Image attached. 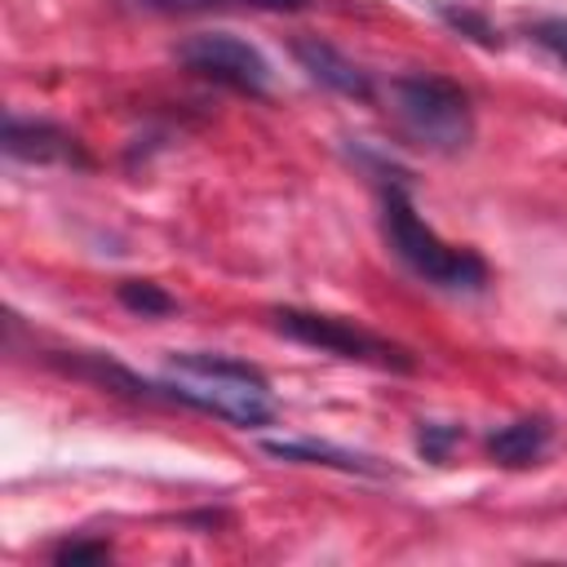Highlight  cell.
Here are the masks:
<instances>
[{
	"instance_id": "6da1fadb",
	"label": "cell",
	"mask_w": 567,
	"mask_h": 567,
	"mask_svg": "<svg viewBox=\"0 0 567 567\" xmlns=\"http://www.w3.org/2000/svg\"><path fill=\"white\" fill-rule=\"evenodd\" d=\"M164 390H168V403L213 412V416L235 421L244 430L275 421V399H270L266 377L235 354L177 350V354H168Z\"/></svg>"
},
{
	"instance_id": "7a4b0ae2",
	"label": "cell",
	"mask_w": 567,
	"mask_h": 567,
	"mask_svg": "<svg viewBox=\"0 0 567 567\" xmlns=\"http://www.w3.org/2000/svg\"><path fill=\"white\" fill-rule=\"evenodd\" d=\"M381 235H385L390 252L416 279H425L443 292H483L487 288V261L470 248L447 244L434 226H425L403 177L381 182Z\"/></svg>"
},
{
	"instance_id": "30bf717a",
	"label": "cell",
	"mask_w": 567,
	"mask_h": 567,
	"mask_svg": "<svg viewBox=\"0 0 567 567\" xmlns=\"http://www.w3.org/2000/svg\"><path fill=\"white\" fill-rule=\"evenodd\" d=\"M115 297H120V306H128L142 319H155V315H173L177 310V301L159 284H151V279H120Z\"/></svg>"
},
{
	"instance_id": "5bb4252c",
	"label": "cell",
	"mask_w": 567,
	"mask_h": 567,
	"mask_svg": "<svg viewBox=\"0 0 567 567\" xmlns=\"http://www.w3.org/2000/svg\"><path fill=\"white\" fill-rule=\"evenodd\" d=\"M532 40L567 66V18H540V22L532 27Z\"/></svg>"
},
{
	"instance_id": "9c48e42d",
	"label": "cell",
	"mask_w": 567,
	"mask_h": 567,
	"mask_svg": "<svg viewBox=\"0 0 567 567\" xmlns=\"http://www.w3.org/2000/svg\"><path fill=\"white\" fill-rule=\"evenodd\" d=\"M261 452L279 456V461H297V465H328L341 474H385L377 465V456H363V452H350L337 443H319V439H266Z\"/></svg>"
},
{
	"instance_id": "8992f818",
	"label": "cell",
	"mask_w": 567,
	"mask_h": 567,
	"mask_svg": "<svg viewBox=\"0 0 567 567\" xmlns=\"http://www.w3.org/2000/svg\"><path fill=\"white\" fill-rule=\"evenodd\" d=\"M4 155L22 159V164H71V168H89L84 142L53 124V120H27V115H9L4 120Z\"/></svg>"
},
{
	"instance_id": "8fae6325",
	"label": "cell",
	"mask_w": 567,
	"mask_h": 567,
	"mask_svg": "<svg viewBox=\"0 0 567 567\" xmlns=\"http://www.w3.org/2000/svg\"><path fill=\"white\" fill-rule=\"evenodd\" d=\"M461 439H465L461 425H447V421H421V430H416V452H421L425 461L443 465Z\"/></svg>"
},
{
	"instance_id": "5b68a950",
	"label": "cell",
	"mask_w": 567,
	"mask_h": 567,
	"mask_svg": "<svg viewBox=\"0 0 567 567\" xmlns=\"http://www.w3.org/2000/svg\"><path fill=\"white\" fill-rule=\"evenodd\" d=\"M177 62L199 75V80H213V84H226L235 93H248V97H261L270 89V62L257 44L230 35V31H199L190 40L177 44Z\"/></svg>"
},
{
	"instance_id": "4fadbf2b",
	"label": "cell",
	"mask_w": 567,
	"mask_h": 567,
	"mask_svg": "<svg viewBox=\"0 0 567 567\" xmlns=\"http://www.w3.org/2000/svg\"><path fill=\"white\" fill-rule=\"evenodd\" d=\"M142 13H208V9H235L248 0H128Z\"/></svg>"
},
{
	"instance_id": "9a60e30c",
	"label": "cell",
	"mask_w": 567,
	"mask_h": 567,
	"mask_svg": "<svg viewBox=\"0 0 567 567\" xmlns=\"http://www.w3.org/2000/svg\"><path fill=\"white\" fill-rule=\"evenodd\" d=\"M111 554V545L106 540H62V545H53V563H102Z\"/></svg>"
},
{
	"instance_id": "3957f363",
	"label": "cell",
	"mask_w": 567,
	"mask_h": 567,
	"mask_svg": "<svg viewBox=\"0 0 567 567\" xmlns=\"http://www.w3.org/2000/svg\"><path fill=\"white\" fill-rule=\"evenodd\" d=\"M390 111L399 120V128L439 155H456L470 146L474 137V106L470 93L434 71H408L390 80Z\"/></svg>"
},
{
	"instance_id": "7c38bea8",
	"label": "cell",
	"mask_w": 567,
	"mask_h": 567,
	"mask_svg": "<svg viewBox=\"0 0 567 567\" xmlns=\"http://www.w3.org/2000/svg\"><path fill=\"white\" fill-rule=\"evenodd\" d=\"M439 13H443V22H447V27H456L461 35H470V40H478V44H487V49H496V44H501V35L492 31V22H487L483 13H474V9H456V4H443Z\"/></svg>"
},
{
	"instance_id": "2e32d148",
	"label": "cell",
	"mask_w": 567,
	"mask_h": 567,
	"mask_svg": "<svg viewBox=\"0 0 567 567\" xmlns=\"http://www.w3.org/2000/svg\"><path fill=\"white\" fill-rule=\"evenodd\" d=\"M248 4H257V9H301L306 0H248Z\"/></svg>"
},
{
	"instance_id": "52a82bcc",
	"label": "cell",
	"mask_w": 567,
	"mask_h": 567,
	"mask_svg": "<svg viewBox=\"0 0 567 567\" xmlns=\"http://www.w3.org/2000/svg\"><path fill=\"white\" fill-rule=\"evenodd\" d=\"M292 58L301 62V71H306L310 80L328 84L332 93L359 97V102L372 97V75H368L354 58H346L337 44H328V40H297V44H292Z\"/></svg>"
},
{
	"instance_id": "277c9868",
	"label": "cell",
	"mask_w": 567,
	"mask_h": 567,
	"mask_svg": "<svg viewBox=\"0 0 567 567\" xmlns=\"http://www.w3.org/2000/svg\"><path fill=\"white\" fill-rule=\"evenodd\" d=\"M270 328L284 332L297 346L350 359V363H372V368H390V372H412V354L377 332H368L354 319L341 315H323V310H301V306H275L270 310Z\"/></svg>"
},
{
	"instance_id": "ba28073f",
	"label": "cell",
	"mask_w": 567,
	"mask_h": 567,
	"mask_svg": "<svg viewBox=\"0 0 567 567\" xmlns=\"http://www.w3.org/2000/svg\"><path fill=\"white\" fill-rule=\"evenodd\" d=\"M549 439H554L549 416H518V421H509V425H501V430L487 434V456L496 465L523 470V465H536L545 456Z\"/></svg>"
}]
</instances>
